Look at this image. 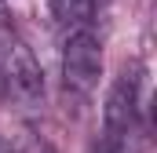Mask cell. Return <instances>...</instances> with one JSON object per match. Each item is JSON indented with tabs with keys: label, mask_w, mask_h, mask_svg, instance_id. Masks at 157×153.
<instances>
[{
	"label": "cell",
	"mask_w": 157,
	"mask_h": 153,
	"mask_svg": "<svg viewBox=\"0 0 157 153\" xmlns=\"http://www.w3.org/2000/svg\"><path fill=\"white\" fill-rule=\"evenodd\" d=\"M51 11H55V22L66 26V29H80L91 22L95 15V0H51Z\"/></svg>",
	"instance_id": "cell-4"
},
{
	"label": "cell",
	"mask_w": 157,
	"mask_h": 153,
	"mask_svg": "<svg viewBox=\"0 0 157 153\" xmlns=\"http://www.w3.org/2000/svg\"><path fill=\"white\" fill-rule=\"evenodd\" d=\"M0 153H15V150H11V146H7V142H0Z\"/></svg>",
	"instance_id": "cell-6"
},
{
	"label": "cell",
	"mask_w": 157,
	"mask_h": 153,
	"mask_svg": "<svg viewBox=\"0 0 157 153\" xmlns=\"http://www.w3.org/2000/svg\"><path fill=\"white\" fill-rule=\"evenodd\" d=\"M0 95H4V66H0Z\"/></svg>",
	"instance_id": "cell-7"
},
{
	"label": "cell",
	"mask_w": 157,
	"mask_h": 153,
	"mask_svg": "<svg viewBox=\"0 0 157 153\" xmlns=\"http://www.w3.org/2000/svg\"><path fill=\"white\" fill-rule=\"evenodd\" d=\"M139 128V91H135V76H121L106 99V135L102 142L132 153V139Z\"/></svg>",
	"instance_id": "cell-2"
},
{
	"label": "cell",
	"mask_w": 157,
	"mask_h": 153,
	"mask_svg": "<svg viewBox=\"0 0 157 153\" xmlns=\"http://www.w3.org/2000/svg\"><path fill=\"white\" fill-rule=\"evenodd\" d=\"M44 153H51V150H44Z\"/></svg>",
	"instance_id": "cell-8"
},
{
	"label": "cell",
	"mask_w": 157,
	"mask_h": 153,
	"mask_svg": "<svg viewBox=\"0 0 157 153\" xmlns=\"http://www.w3.org/2000/svg\"><path fill=\"white\" fill-rule=\"evenodd\" d=\"M99 153H124V150H117V146H110V142H99Z\"/></svg>",
	"instance_id": "cell-5"
},
{
	"label": "cell",
	"mask_w": 157,
	"mask_h": 153,
	"mask_svg": "<svg viewBox=\"0 0 157 153\" xmlns=\"http://www.w3.org/2000/svg\"><path fill=\"white\" fill-rule=\"evenodd\" d=\"M102 76V44L91 33V26L70 29V37L62 44V84L66 91H73L80 99H88L95 91Z\"/></svg>",
	"instance_id": "cell-1"
},
{
	"label": "cell",
	"mask_w": 157,
	"mask_h": 153,
	"mask_svg": "<svg viewBox=\"0 0 157 153\" xmlns=\"http://www.w3.org/2000/svg\"><path fill=\"white\" fill-rule=\"evenodd\" d=\"M4 88H11V95L26 106H40L44 102V73H40V62L33 58V51L15 40L11 51H7V62H4Z\"/></svg>",
	"instance_id": "cell-3"
}]
</instances>
